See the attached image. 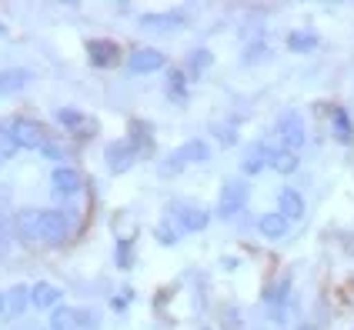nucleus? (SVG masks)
Returning a JSON list of instances; mask_svg holds the SVG:
<instances>
[{"mask_svg":"<svg viewBox=\"0 0 354 330\" xmlns=\"http://www.w3.org/2000/svg\"><path fill=\"white\" fill-rule=\"evenodd\" d=\"M248 197H251V184L248 180H224L221 197H217V214L221 217H237L248 207Z\"/></svg>","mask_w":354,"mask_h":330,"instance_id":"1","label":"nucleus"},{"mask_svg":"<svg viewBox=\"0 0 354 330\" xmlns=\"http://www.w3.org/2000/svg\"><path fill=\"white\" fill-rule=\"evenodd\" d=\"M277 137H281V151L297 154L304 147V120L297 110H284L277 117Z\"/></svg>","mask_w":354,"mask_h":330,"instance_id":"2","label":"nucleus"},{"mask_svg":"<svg viewBox=\"0 0 354 330\" xmlns=\"http://www.w3.org/2000/svg\"><path fill=\"white\" fill-rule=\"evenodd\" d=\"M7 127H10V134L17 140V147H44V144H47V127L37 124V120L20 117V120L7 124Z\"/></svg>","mask_w":354,"mask_h":330,"instance_id":"3","label":"nucleus"},{"mask_svg":"<svg viewBox=\"0 0 354 330\" xmlns=\"http://www.w3.org/2000/svg\"><path fill=\"white\" fill-rule=\"evenodd\" d=\"M207 211H201V207H174L171 211V224L177 227V233H197L207 227Z\"/></svg>","mask_w":354,"mask_h":330,"instance_id":"4","label":"nucleus"},{"mask_svg":"<svg viewBox=\"0 0 354 330\" xmlns=\"http://www.w3.org/2000/svg\"><path fill=\"white\" fill-rule=\"evenodd\" d=\"M271 160H274V147H268V144H251L248 151H244V157H241V171L244 174H261L264 167H271Z\"/></svg>","mask_w":354,"mask_h":330,"instance_id":"5","label":"nucleus"},{"mask_svg":"<svg viewBox=\"0 0 354 330\" xmlns=\"http://www.w3.org/2000/svg\"><path fill=\"white\" fill-rule=\"evenodd\" d=\"M138 160V147L131 144V140H114L111 147H107V167L114 171V174H124V171H131V164Z\"/></svg>","mask_w":354,"mask_h":330,"instance_id":"6","label":"nucleus"},{"mask_svg":"<svg viewBox=\"0 0 354 330\" xmlns=\"http://www.w3.org/2000/svg\"><path fill=\"white\" fill-rule=\"evenodd\" d=\"M164 67V54L154 47H138L131 57H127V70L131 74H154Z\"/></svg>","mask_w":354,"mask_h":330,"instance_id":"7","label":"nucleus"},{"mask_svg":"<svg viewBox=\"0 0 354 330\" xmlns=\"http://www.w3.org/2000/svg\"><path fill=\"white\" fill-rule=\"evenodd\" d=\"M14 231L24 240H40L44 237V211H34V207L20 211L17 220H14Z\"/></svg>","mask_w":354,"mask_h":330,"instance_id":"8","label":"nucleus"},{"mask_svg":"<svg viewBox=\"0 0 354 330\" xmlns=\"http://www.w3.org/2000/svg\"><path fill=\"white\" fill-rule=\"evenodd\" d=\"M187 23H191V17L180 14V10H174V14H147V17H140V27H144V30H158V34L180 30V27H187Z\"/></svg>","mask_w":354,"mask_h":330,"instance_id":"9","label":"nucleus"},{"mask_svg":"<svg viewBox=\"0 0 354 330\" xmlns=\"http://www.w3.org/2000/svg\"><path fill=\"white\" fill-rule=\"evenodd\" d=\"M87 57L94 67H118L120 50L114 40H87Z\"/></svg>","mask_w":354,"mask_h":330,"instance_id":"10","label":"nucleus"},{"mask_svg":"<svg viewBox=\"0 0 354 330\" xmlns=\"http://www.w3.org/2000/svg\"><path fill=\"white\" fill-rule=\"evenodd\" d=\"M277 207H281L277 214L284 217L288 224H297V220L304 217V197L297 194L295 187H284V191L277 194Z\"/></svg>","mask_w":354,"mask_h":330,"instance_id":"11","label":"nucleus"},{"mask_svg":"<svg viewBox=\"0 0 354 330\" xmlns=\"http://www.w3.org/2000/svg\"><path fill=\"white\" fill-rule=\"evenodd\" d=\"M67 233H71V220H67V217L60 214V211H44V237H40V240L60 244Z\"/></svg>","mask_w":354,"mask_h":330,"instance_id":"12","label":"nucleus"},{"mask_svg":"<svg viewBox=\"0 0 354 330\" xmlns=\"http://www.w3.org/2000/svg\"><path fill=\"white\" fill-rule=\"evenodd\" d=\"M257 231H261V237H268V240H284L288 231H291V224L281 214H261L257 217Z\"/></svg>","mask_w":354,"mask_h":330,"instance_id":"13","label":"nucleus"},{"mask_svg":"<svg viewBox=\"0 0 354 330\" xmlns=\"http://www.w3.org/2000/svg\"><path fill=\"white\" fill-rule=\"evenodd\" d=\"M291 300V277H277L274 284L264 291V307H274V311H284Z\"/></svg>","mask_w":354,"mask_h":330,"instance_id":"14","label":"nucleus"},{"mask_svg":"<svg viewBox=\"0 0 354 330\" xmlns=\"http://www.w3.org/2000/svg\"><path fill=\"white\" fill-rule=\"evenodd\" d=\"M331 134L341 144H354V120L344 107H331Z\"/></svg>","mask_w":354,"mask_h":330,"instance_id":"15","label":"nucleus"},{"mask_svg":"<svg viewBox=\"0 0 354 330\" xmlns=\"http://www.w3.org/2000/svg\"><path fill=\"white\" fill-rule=\"evenodd\" d=\"M164 90H167L171 104H187V74L180 67H171L167 80H164Z\"/></svg>","mask_w":354,"mask_h":330,"instance_id":"16","label":"nucleus"},{"mask_svg":"<svg viewBox=\"0 0 354 330\" xmlns=\"http://www.w3.org/2000/svg\"><path fill=\"white\" fill-rule=\"evenodd\" d=\"M60 287H54V284H34V291H30V300L37 304L40 311H54V307H60Z\"/></svg>","mask_w":354,"mask_h":330,"instance_id":"17","label":"nucleus"},{"mask_svg":"<svg viewBox=\"0 0 354 330\" xmlns=\"http://www.w3.org/2000/svg\"><path fill=\"white\" fill-rule=\"evenodd\" d=\"M50 184H54V191L64 197L77 194L80 191V174L77 171H71V167H57L54 174H50Z\"/></svg>","mask_w":354,"mask_h":330,"instance_id":"18","label":"nucleus"},{"mask_svg":"<svg viewBox=\"0 0 354 330\" xmlns=\"http://www.w3.org/2000/svg\"><path fill=\"white\" fill-rule=\"evenodd\" d=\"M34 80L30 70H24V67H10V70H0V94H14L20 87H27Z\"/></svg>","mask_w":354,"mask_h":330,"instance_id":"19","label":"nucleus"},{"mask_svg":"<svg viewBox=\"0 0 354 330\" xmlns=\"http://www.w3.org/2000/svg\"><path fill=\"white\" fill-rule=\"evenodd\" d=\"M317 34L315 30H291L288 34V47L291 50H297V54H311V50H317Z\"/></svg>","mask_w":354,"mask_h":330,"instance_id":"20","label":"nucleus"},{"mask_svg":"<svg viewBox=\"0 0 354 330\" xmlns=\"http://www.w3.org/2000/svg\"><path fill=\"white\" fill-rule=\"evenodd\" d=\"M211 64H214V57H211V50H207V47H197L194 54L187 57V77H194V80H197V77H204Z\"/></svg>","mask_w":354,"mask_h":330,"instance_id":"21","label":"nucleus"},{"mask_svg":"<svg viewBox=\"0 0 354 330\" xmlns=\"http://www.w3.org/2000/svg\"><path fill=\"white\" fill-rule=\"evenodd\" d=\"M180 154H184L187 164H204V160H211V144L194 137V140H187V144L180 147Z\"/></svg>","mask_w":354,"mask_h":330,"instance_id":"22","label":"nucleus"},{"mask_svg":"<svg viewBox=\"0 0 354 330\" xmlns=\"http://www.w3.org/2000/svg\"><path fill=\"white\" fill-rule=\"evenodd\" d=\"M134 147H138V154H151L154 151V140H151V127L147 124H131V137H127Z\"/></svg>","mask_w":354,"mask_h":330,"instance_id":"23","label":"nucleus"},{"mask_svg":"<svg viewBox=\"0 0 354 330\" xmlns=\"http://www.w3.org/2000/svg\"><path fill=\"white\" fill-rule=\"evenodd\" d=\"M50 330H77V311L54 307V311H50Z\"/></svg>","mask_w":354,"mask_h":330,"instance_id":"24","label":"nucleus"},{"mask_svg":"<svg viewBox=\"0 0 354 330\" xmlns=\"http://www.w3.org/2000/svg\"><path fill=\"white\" fill-rule=\"evenodd\" d=\"M297 164H301V160H297V154H291V151H274V160H271V167H274L277 174H295L297 171Z\"/></svg>","mask_w":354,"mask_h":330,"instance_id":"25","label":"nucleus"},{"mask_svg":"<svg viewBox=\"0 0 354 330\" xmlns=\"http://www.w3.org/2000/svg\"><path fill=\"white\" fill-rule=\"evenodd\" d=\"M27 287H10V293H7V317H20L24 313V307H27Z\"/></svg>","mask_w":354,"mask_h":330,"instance_id":"26","label":"nucleus"},{"mask_svg":"<svg viewBox=\"0 0 354 330\" xmlns=\"http://www.w3.org/2000/svg\"><path fill=\"white\" fill-rule=\"evenodd\" d=\"M184 167H187V160H184V154H180V151H174L171 157H164V160L158 164V171H160V174H167V177H171V174H180Z\"/></svg>","mask_w":354,"mask_h":330,"instance_id":"27","label":"nucleus"},{"mask_svg":"<svg viewBox=\"0 0 354 330\" xmlns=\"http://www.w3.org/2000/svg\"><path fill=\"white\" fill-rule=\"evenodd\" d=\"M14 224H10V217H7V211L0 207V257L10 251V237H14Z\"/></svg>","mask_w":354,"mask_h":330,"instance_id":"28","label":"nucleus"},{"mask_svg":"<svg viewBox=\"0 0 354 330\" xmlns=\"http://www.w3.org/2000/svg\"><path fill=\"white\" fill-rule=\"evenodd\" d=\"M17 140L10 134V127H0V160H10V157L17 154Z\"/></svg>","mask_w":354,"mask_h":330,"instance_id":"29","label":"nucleus"},{"mask_svg":"<svg viewBox=\"0 0 354 330\" xmlns=\"http://www.w3.org/2000/svg\"><path fill=\"white\" fill-rule=\"evenodd\" d=\"M158 240L164 244V247H174V244H177V227L171 224V220H167V224H160V227H158Z\"/></svg>","mask_w":354,"mask_h":330,"instance_id":"30","label":"nucleus"},{"mask_svg":"<svg viewBox=\"0 0 354 330\" xmlns=\"http://www.w3.org/2000/svg\"><path fill=\"white\" fill-rule=\"evenodd\" d=\"M131 264H134V251H131V244H127V240H120L118 244V267L120 271H127Z\"/></svg>","mask_w":354,"mask_h":330,"instance_id":"31","label":"nucleus"},{"mask_svg":"<svg viewBox=\"0 0 354 330\" xmlns=\"http://www.w3.org/2000/svg\"><path fill=\"white\" fill-rule=\"evenodd\" d=\"M60 124H67V127H71V130H77L80 124H84V117H80V110H74V107H64V110H60Z\"/></svg>","mask_w":354,"mask_h":330,"instance_id":"32","label":"nucleus"},{"mask_svg":"<svg viewBox=\"0 0 354 330\" xmlns=\"http://www.w3.org/2000/svg\"><path fill=\"white\" fill-rule=\"evenodd\" d=\"M261 54H268V43H264V40H254V43H248V50H244V60H257Z\"/></svg>","mask_w":354,"mask_h":330,"instance_id":"33","label":"nucleus"},{"mask_svg":"<svg viewBox=\"0 0 354 330\" xmlns=\"http://www.w3.org/2000/svg\"><path fill=\"white\" fill-rule=\"evenodd\" d=\"M40 154L47 157V160H60V157H64V151H60V144H54V140H47V144L40 147Z\"/></svg>","mask_w":354,"mask_h":330,"instance_id":"34","label":"nucleus"},{"mask_svg":"<svg viewBox=\"0 0 354 330\" xmlns=\"http://www.w3.org/2000/svg\"><path fill=\"white\" fill-rule=\"evenodd\" d=\"M214 134L221 137V144H227V147H231V144H234V134H231V130H227V127H214Z\"/></svg>","mask_w":354,"mask_h":330,"instance_id":"35","label":"nucleus"},{"mask_svg":"<svg viewBox=\"0 0 354 330\" xmlns=\"http://www.w3.org/2000/svg\"><path fill=\"white\" fill-rule=\"evenodd\" d=\"M297 330H317V327H315V324H301Z\"/></svg>","mask_w":354,"mask_h":330,"instance_id":"36","label":"nucleus"},{"mask_svg":"<svg viewBox=\"0 0 354 330\" xmlns=\"http://www.w3.org/2000/svg\"><path fill=\"white\" fill-rule=\"evenodd\" d=\"M3 307H7V300H3V293H0V313H3Z\"/></svg>","mask_w":354,"mask_h":330,"instance_id":"37","label":"nucleus"},{"mask_svg":"<svg viewBox=\"0 0 354 330\" xmlns=\"http://www.w3.org/2000/svg\"><path fill=\"white\" fill-rule=\"evenodd\" d=\"M0 34H3V23H0Z\"/></svg>","mask_w":354,"mask_h":330,"instance_id":"38","label":"nucleus"},{"mask_svg":"<svg viewBox=\"0 0 354 330\" xmlns=\"http://www.w3.org/2000/svg\"><path fill=\"white\" fill-rule=\"evenodd\" d=\"M204 330H211V327H204Z\"/></svg>","mask_w":354,"mask_h":330,"instance_id":"39","label":"nucleus"}]
</instances>
